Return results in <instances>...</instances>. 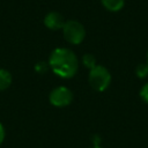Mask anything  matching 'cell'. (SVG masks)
Instances as JSON below:
<instances>
[{"instance_id":"obj_1","label":"cell","mask_w":148,"mask_h":148,"mask_svg":"<svg viewBox=\"0 0 148 148\" xmlns=\"http://www.w3.org/2000/svg\"><path fill=\"white\" fill-rule=\"evenodd\" d=\"M49 66L58 76L69 79L76 74L79 61L72 50L66 47H58L54 49L50 54Z\"/></svg>"},{"instance_id":"obj_2","label":"cell","mask_w":148,"mask_h":148,"mask_svg":"<svg viewBox=\"0 0 148 148\" xmlns=\"http://www.w3.org/2000/svg\"><path fill=\"white\" fill-rule=\"evenodd\" d=\"M88 80L95 90L104 91L111 83V74L104 66L96 65L94 68L89 69Z\"/></svg>"},{"instance_id":"obj_3","label":"cell","mask_w":148,"mask_h":148,"mask_svg":"<svg viewBox=\"0 0 148 148\" xmlns=\"http://www.w3.org/2000/svg\"><path fill=\"white\" fill-rule=\"evenodd\" d=\"M65 39L71 44H80L86 37V29L79 22L74 20L66 21L62 28Z\"/></svg>"},{"instance_id":"obj_4","label":"cell","mask_w":148,"mask_h":148,"mask_svg":"<svg viewBox=\"0 0 148 148\" xmlns=\"http://www.w3.org/2000/svg\"><path fill=\"white\" fill-rule=\"evenodd\" d=\"M49 99H50V103L54 106H58V108L67 106L73 101V92L68 88L60 86V87L54 88L50 92Z\"/></svg>"},{"instance_id":"obj_5","label":"cell","mask_w":148,"mask_h":148,"mask_svg":"<svg viewBox=\"0 0 148 148\" xmlns=\"http://www.w3.org/2000/svg\"><path fill=\"white\" fill-rule=\"evenodd\" d=\"M44 24L51 30H59L64 28L65 20L62 15L59 14L58 12H50L44 17Z\"/></svg>"},{"instance_id":"obj_6","label":"cell","mask_w":148,"mask_h":148,"mask_svg":"<svg viewBox=\"0 0 148 148\" xmlns=\"http://www.w3.org/2000/svg\"><path fill=\"white\" fill-rule=\"evenodd\" d=\"M101 1L102 5L110 12H118L125 5V0H101Z\"/></svg>"},{"instance_id":"obj_7","label":"cell","mask_w":148,"mask_h":148,"mask_svg":"<svg viewBox=\"0 0 148 148\" xmlns=\"http://www.w3.org/2000/svg\"><path fill=\"white\" fill-rule=\"evenodd\" d=\"M10 84H12V74L6 69L0 68V91L6 90Z\"/></svg>"},{"instance_id":"obj_8","label":"cell","mask_w":148,"mask_h":148,"mask_svg":"<svg viewBox=\"0 0 148 148\" xmlns=\"http://www.w3.org/2000/svg\"><path fill=\"white\" fill-rule=\"evenodd\" d=\"M82 62H83V65H84L88 69H91V68H94V67L96 66V59H95V57H94L92 54H90V53H87V54L83 56Z\"/></svg>"},{"instance_id":"obj_9","label":"cell","mask_w":148,"mask_h":148,"mask_svg":"<svg viewBox=\"0 0 148 148\" xmlns=\"http://www.w3.org/2000/svg\"><path fill=\"white\" fill-rule=\"evenodd\" d=\"M135 74L136 76L145 79L148 75V64H140L135 69Z\"/></svg>"},{"instance_id":"obj_10","label":"cell","mask_w":148,"mask_h":148,"mask_svg":"<svg viewBox=\"0 0 148 148\" xmlns=\"http://www.w3.org/2000/svg\"><path fill=\"white\" fill-rule=\"evenodd\" d=\"M35 71L39 74H44L46 71H47V64L44 62V61H39L35 65Z\"/></svg>"},{"instance_id":"obj_11","label":"cell","mask_w":148,"mask_h":148,"mask_svg":"<svg viewBox=\"0 0 148 148\" xmlns=\"http://www.w3.org/2000/svg\"><path fill=\"white\" fill-rule=\"evenodd\" d=\"M140 96H141L142 101L148 104V83H146V84L141 88V90H140Z\"/></svg>"},{"instance_id":"obj_12","label":"cell","mask_w":148,"mask_h":148,"mask_svg":"<svg viewBox=\"0 0 148 148\" xmlns=\"http://www.w3.org/2000/svg\"><path fill=\"white\" fill-rule=\"evenodd\" d=\"M3 140H5V127L0 123V145L3 142Z\"/></svg>"},{"instance_id":"obj_13","label":"cell","mask_w":148,"mask_h":148,"mask_svg":"<svg viewBox=\"0 0 148 148\" xmlns=\"http://www.w3.org/2000/svg\"><path fill=\"white\" fill-rule=\"evenodd\" d=\"M90 148H102V147H99V146H96V145H94L92 147H90Z\"/></svg>"},{"instance_id":"obj_14","label":"cell","mask_w":148,"mask_h":148,"mask_svg":"<svg viewBox=\"0 0 148 148\" xmlns=\"http://www.w3.org/2000/svg\"><path fill=\"white\" fill-rule=\"evenodd\" d=\"M147 64H148V53H147Z\"/></svg>"}]
</instances>
